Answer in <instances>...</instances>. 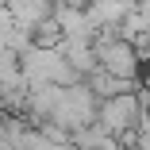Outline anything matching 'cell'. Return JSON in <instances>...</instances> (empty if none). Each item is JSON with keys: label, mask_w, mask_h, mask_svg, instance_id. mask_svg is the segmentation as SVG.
<instances>
[{"label": "cell", "mask_w": 150, "mask_h": 150, "mask_svg": "<svg viewBox=\"0 0 150 150\" xmlns=\"http://www.w3.org/2000/svg\"><path fill=\"white\" fill-rule=\"evenodd\" d=\"M85 85L96 93V100H108V96H119V93H135L139 81H123V77H112L108 69H93L85 77Z\"/></svg>", "instance_id": "cell-3"}, {"label": "cell", "mask_w": 150, "mask_h": 150, "mask_svg": "<svg viewBox=\"0 0 150 150\" xmlns=\"http://www.w3.org/2000/svg\"><path fill=\"white\" fill-rule=\"evenodd\" d=\"M139 85H142V93H150V58L142 62V77H139Z\"/></svg>", "instance_id": "cell-4"}, {"label": "cell", "mask_w": 150, "mask_h": 150, "mask_svg": "<svg viewBox=\"0 0 150 150\" xmlns=\"http://www.w3.org/2000/svg\"><path fill=\"white\" fill-rule=\"evenodd\" d=\"M135 4H139V0H135Z\"/></svg>", "instance_id": "cell-5"}, {"label": "cell", "mask_w": 150, "mask_h": 150, "mask_svg": "<svg viewBox=\"0 0 150 150\" xmlns=\"http://www.w3.org/2000/svg\"><path fill=\"white\" fill-rule=\"evenodd\" d=\"M96 123H100L112 139H123V146H127L131 135H135L139 123H142V100H139V93H119V96L100 100Z\"/></svg>", "instance_id": "cell-1"}, {"label": "cell", "mask_w": 150, "mask_h": 150, "mask_svg": "<svg viewBox=\"0 0 150 150\" xmlns=\"http://www.w3.org/2000/svg\"><path fill=\"white\" fill-rule=\"evenodd\" d=\"M96 50V69H108L112 77H123V81H139V69H142V58H139V46L131 39H96L93 42Z\"/></svg>", "instance_id": "cell-2"}]
</instances>
